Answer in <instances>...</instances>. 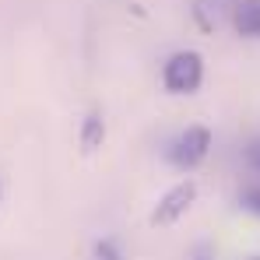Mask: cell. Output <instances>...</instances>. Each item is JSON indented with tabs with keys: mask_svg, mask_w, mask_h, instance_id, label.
<instances>
[{
	"mask_svg": "<svg viewBox=\"0 0 260 260\" xmlns=\"http://www.w3.org/2000/svg\"><path fill=\"white\" fill-rule=\"evenodd\" d=\"M243 204H246V211L260 215V186H246L243 190Z\"/></svg>",
	"mask_w": 260,
	"mask_h": 260,
	"instance_id": "obj_7",
	"label": "cell"
},
{
	"mask_svg": "<svg viewBox=\"0 0 260 260\" xmlns=\"http://www.w3.org/2000/svg\"><path fill=\"white\" fill-rule=\"evenodd\" d=\"M232 25H236L239 36L260 39V0H243V4L232 11Z\"/></svg>",
	"mask_w": 260,
	"mask_h": 260,
	"instance_id": "obj_5",
	"label": "cell"
},
{
	"mask_svg": "<svg viewBox=\"0 0 260 260\" xmlns=\"http://www.w3.org/2000/svg\"><path fill=\"white\" fill-rule=\"evenodd\" d=\"M211 155V130L208 127H186L173 144L166 148L169 166L179 173H193L197 166H204V158Z\"/></svg>",
	"mask_w": 260,
	"mask_h": 260,
	"instance_id": "obj_2",
	"label": "cell"
},
{
	"mask_svg": "<svg viewBox=\"0 0 260 260\" xmlns=\"http://www.w3.org/2000/svg\"><path fill=\"white\" fill-rule=\"evenodd\" d=\"M193 201H197V183L193 179H179L176 186H169L162 197H158V204H155V211H151V225H158V229H166V225H176L179 218H186V211L193 208Z\"/></svg>",
	"mask_w": 260,
	"mask_h": 260,
	"instance_id": "obj_3",
	"label": "cell"
},
{
	"mask_svg": "<svg viewBox=\"0 0 260 260\" xmlns=\"http://www.w3.org/2000/svg\"><path fill=\"white\" fill-rule=\"evenodd\" d=\"M162 85L169 95H197L204 85V56L197 49H179L162 67Z\"/></svg>",
	"mask_w": 260,
	"mask_h": 260,
	"instance_id": "obj_1",
	"label": "cell"
},
{
	"mask_svg": "<svg viewBox=\"0 0 260 260\" xmlns=\"http://www.w3.org/2000/svg\"><path fill=\"white\" fill-rule=\"evenodd\" d=\"M0 201H4V183H0Z\"/></svg>",
	"mask_w": 260,
	"mask_h": 260,
	"instance_id": "obj_8",
	"label": "cell"
},
{
	"mask_svg": "<svg viewBox=\"0 0 260 260\" xmlns=\"http://www.w3.org/2000/svg\"><path fill=\"white\" fill-rule=\"evenodd\" d=\"M95 260H123V253L113 239H99L95 243Z\"/></svg>",
	"mask_w": 260,
	"mask_h": 260,
	"instance_id": "obj_6",
	"label": "cell"
},
{
	"mask_svg": "<svg viewBox=\"0 0 260 260\" xmlns=\"http://www.w3.org/2000/svg\"><path fill=\"white\" fill-rule=\"evenodd\" d=\"M78 144H81V155H88V158L102 151V144H106V120H102V113H88L81 120Z\"/></svg>",
	"mask_w": 260,
	"mask_h": 260,
	"instance_id": "obj_4",
	"label": "cell"
}]
</instances>
